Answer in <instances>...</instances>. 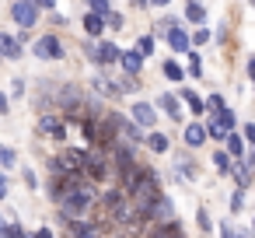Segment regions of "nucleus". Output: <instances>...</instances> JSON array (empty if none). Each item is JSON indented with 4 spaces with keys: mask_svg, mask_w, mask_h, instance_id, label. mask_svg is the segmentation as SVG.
I'll return each instance as SVG.
<instances>
[{
    "mask_svg": "<svg viewBox=\"0 0 255 238\" xmlns=\"http://www.w3.org/2000/svg\"><path fill=\"white\" fill-rule=\"evenodd\" d=\"M168 179H185V182H196V179H199V165H196L189 144H185L182 151H175V158H171V175H168Z\"/></svg>",
    "mask_w": 255,
    "mask_h": 238,
    "instance_id": "nucleus-1",
    "label": "nucleus"
},
{
    "mask_svg": "<svg viewBox=\"0 0 255 238\" xmlns=\"http://www.w3.org/2000/svg\"><path fill=\"white\" fill-rule=\"evenodd\" d=\"M67 123H70V119H67L63 112H60V116H56V112H42L39 123H35V133H39V137H53V140H67Z\"/></svg>",
    "mask_w": 255,
    "mask_h": 238,
    "instance_id": "nucleus-2",
    "label": "nucleus"
},
{
    "mask_svg": "<svg viewBox=\"0 0 255 238\" xmlns=\"http://www.w3.org/2000/svg\"><path fill=\"white\" fill-rule=\"evenodd\" d=\"M32 56H35V60L53 63V60H63V56H67V49H63V42H60L56 35H42V39H35V42H32Z\"/></svg>",
    "mask_w": 255,
    "mask_h": 238,
    "instance_id": "nucleus-3",
    "label": "nucleus"
},
{
    "mask_svg": "<svg viewBox=\"0 0 255 238\" xmlns=\"http://www.w3.org/2000/svg\"><path fill=\"white\" fill-rule=\"evenodd\" d=\"M39 14H42V7L35 0H11V18H14L18 28H32L39 21Z\"/></svg>",
    "mask_w": 255,
    "mask_h": 238,
    "instance_id": "nucleus-4",
    "label": "nucleus"
},
{
    "mask_svg": "<svg viewBox=\"0 0 255 238\" xmlns=\"http://www.w3.org/2000/svg\"><path fill=\"white\" fill-rule=\"evenodd\" d=\"M91 88H95L98 95H105L109 102H116V98H123V95H126L123 81H112L109 74H91Z\"/></svg>",
    "mask_w": 255,
    "mask_h": 238,
    "instance_id": "nucleus-5",
    "label": "nucleus"
},
{
    "mask_svg": "<svg viewBox=\"0 0 255 238\" xmlns=\"http://www.w3.org/2000/svg\"><path fill=\"white\" fill-rule=\"evenodd\" d=\"M116 63H123V49H119L116 42H109V39H98V67L109 70V67H116Z\"/></svg>",
    "mask_w": 255,
    "mask_h": 238,
    "instance_id": "nucleus-6",
    "label": "nucleus"
},
{
    "mask_svg": "<svg viewBox=\"0 0 255 238\" xmlns=\"http://www.w3.org/2000/svg\"><path fill=\"white\" fill-rule=\"evenodd\" d=\"M157 112H161V109H157V102H154V105H150V102H133V112H129V116H133L140 126L154 130V126H157Z\"/></svg>",
    "mask_w": 255,
    "mask_h": 238,
    "instance_id": "nucleus-7",
    "label": "nucleus"
},
{
    "mask_svg": "<svg viewBox=\"0 0 255 238\" xmlns=\"http://www.w3.org/2000/svg\"><path fill=\"white\" fill-rule=\"evenodd\" d=\"M182 140L189 144V147H203L206 140H210V130H206V123H199V116L182 130Z\"/></svg>",
    "mask_w": 255,
    "mask_h": 238,
    "instance_id": "nucleus-8",
    "label": "nucleus"
},
{
    "mask_svg": "<svg viewBox=\"0 0 255 238\" xmlns=\"http://www.w3.org/2000/svg\"><path fill=\"white\" fill-rule=\"evenodd\" d=\"M178 98H182V95H168V91L154 98V102H157V109H161L171 123H182V105H178Z\"/></svg>",
    "mask_w": 255,
    "mask_h": 238,
    "instance_id": "nucleus-9",
    "label": "nucleus"
},
{
    "mask_svg": "<svg viewBox=\"0 0 255 238\" xmlns=\"http://www.w3.org/2000/svg\"><path fill=\"white\" fill-rule=\"evenodd\" d=\"M164 39H168V46H171L175 53H189V49H192V35H189L182 25H178V28H171Z\"/></svg>",
    "mask_w": 255,
    "mask_h": 238,
    "instance_id": "nucleus-10",
    "label": "nucleus"
},
{
    "mask_svg": "<svg viewBox=\"0 0 255 238\" xmlns=\"http://www.w3.org/2000/svg\"><path fill=\"white\" fill-rule=\"evenodd\" d=\"M143 60H147V56L133 46V49H123V63H119V67H123L126 74H143Z\"/></svg>",
    "mask_w": 255,
    "mask_h": 238,
    "instance_id": "nucleus-11",
    "label": "nucleus"
},
{
    "mask_svg": "<svg viewBox=\"0 0 255 238\" xmlns=\"http://www.w3.org/2000/svg\"><path fill=\"white\" fill-rule=\"evenodd\" d=\"M67 231H70L74 238H88V235H102V221H98V224H91V221H84V217H74V221L67 224Z\"/></svg>",
    "mask_w": 255,
    "mask_h": 238,
    "instance_id": "nucleus-12",
    "label": "nucleus"
},
{
    "mask_svg": "<svg viewBox=\"0 0 255 238\" xmlns=\"http://www.w3.org/2000/svg\"><path fill=\"white\" fill-rule=\"evenodd\" d=\"M0 53H4V60H21V39L4 32L0 35Z\"/></svg>",
    "mask_w": 255,
    "mask_h": 238,
    "instance_id": "nucleus-13",
    "label": "nucleus"
},
{
    "mask_svg": "<svg viewBox=\"0 0 255 238\" xmlns=\"http://www.w3.org/2000/svg\"><path fill=\"white\" fill-rule=\"evenodd\" d=\"M105 28H109L105 14H98V11H88V14H84V35H95V39H98Z\"/></svg>",
    "mask_w": 255,
    "mask_h": 238,
    "instance_id": "nucleus-14",
    "label": "nucleus"
},
{
    "mask_svg": "<svg viewBox=\"0 0 255 238\" xmlns=\"http://www.w3.org/2000/svg\"><path fill=\"white\" fill-rule=\"evenodd\" d=\"M178 95H182V102L189 105V112H192V116H203V112H210V109H206V98H199L192 88H178Z\"/></svg>",
    "mask_w": 255,
    "mask_h": 238,
    "instance_id": "nucleus-15",
    "label": "nucleus"
},
{
    "mask_svg": "<svg viewBox=\"0 0 255 238\" xmlns=\"http://www.w3.org/2000/svg\"><path fill=\"white\" fill-rule=\"evenodd\" d=\"M147 151H150V154H168V151H171V140H168V133H161V130H150V133H147Z\"/></svg>",
    "mask_w": 255,
    "mask_h": 238,
    "instance_id": "nucleus-16",
    "label": "nucleus"
},
{
    "mask_svg": "<svg viewBox=\"0 0 255 238\" xmlns=\"http://www.w3.org/2000/svg\"><path fill=\"white\" fill-rule=\"evenodd\" d=\"M185 21L189 25H206L210 18H206V7L199 4V0H185Z\"/></svg>",
    "mask_w": 255,
    "mask_h": 238,
    "instance_id": "nucleus-17",
    "label": "nucleus"
},
{
    "mask_svg": "<svg viewBox=\"0 0 255 238\" xmlns=\"http://www.w3.org/2000/svg\"><path fill=\"white\" fill-rule=\"evenodd\" d=\"M224 147H227V151H231L234 158H245V154H248V140H245V133H234V130L227 133Z\"/></svg>",
    "mask_w": 255,
    "mask_h": 238,
    "instance_id": "nucleus-18",
    "label": "nucleus"
},
{
    "mask_svg": "<svg viewBox=\"0 0 255 238\" xmlns=\"http://www.w3.org/2000/svg\"><path fill=\"white\" fill-rule=\"evenodd\" d=\"M213 168H217L220 175H231V172H234V154H231L227 147L213 151Z\"/></svg>",
    "mask_w": 255,
    "mask_h": 238,
    "instance_id": "nucleus-19",
    "label": "nucleus"
},
{
    "mask_svg": "<svg viewBox=\"0 0 255 238\" xmlns=\"http://www.w3.org/2000/svg\"><path fill=\"white\" fill-rule=\"evenodd\" d=\"M168 217H175V200L168 193H161L157 196V207H154V221H168Z\"/></svg>",
    "mask_w": 255,
    "mask_h": 238,
    "instance_id": "nucleus-20",
    "label": "nucleus"
},
{
    "mask_svg": "<svg viewBox=\"0 0 255 238\" xmlns=\"http://www.w3.org/2000/svg\"><path fill=\"white\" fill-rule=\"evenodd\" d=\"M0 238H28V231L14 221V214H11V221H0Z\"/></svg>",
    "mask_w": 255,
    "mask_h": 238,
    "instance_id": "nucleus-21",
    "label": "nucleus"
},
{
    "mask_svg": "<svg viewBox=\"0 0 255 238\" xmlns=\"http://www.w3.org/2000/svg\"><path fill=\"white\" fill-rule=\"evenodd\" d=\"M161 74H164L171 84H182V77H185L189 70H182V63H175V60H164V63H161Z\"/></svg>",
    "mask_w": 255,
    "mask_h": 238,
    "instance_id": "nucleus-22",
    "label": "nucleus"
},
{
    "mask_svg": "<svg viewBox=\"0 0 255 238\" xmlns=\"http://www.w3.org/2000/svg\"><path fill=\"white\" fill-rule=\"evenodd\" d=\"M182 25V18H175V14H164V18H157V25H154V32L157 35H168L171 28H178Z\"/></svg>",
    "mask_w": 255,
    "mask_h": 238,
    "instance_id": "nucleus-23",
    "label": "nucleus"
},
{
    "mask_svg": "<svg viewBox=\"0 0 255 238\" xmlns=\"http://www.w3.org/2000/svg\"><path fill=\"white\" fill-rule=\"evenodd\" d=\"M154 35H157V32H154ZM154 35H150V32H147V35H136V42H133V46H136L143 56H154V46H157V42H154Z\"/></svg>",
    "mask_w": 255,
    "mask_h": 238,
    "instance_id": "nucleus-24",
    "label": "nucleus"
},
{
    "mask_svg": "<svg viewBox=\"0 0 255 238\" xmlns=\"http://www.w3.org/2000/svg\"><path fill=\"white\" fill-rule=\"evenodd\" d=\"M81 49H84V56H88V63H95V67H98V39H95V35H88Z\"/></svg>",
    "mask_w": 255,
    "mask_h": 238,
    "instance_id": "nucleus-25",
    "label": "nucleus"
},
{
    "mask_svg": "<svg viewBox=\"0 0 255 238\" xmlns=\"http://www.w3.org/2000/svg\"><path fill=\"white\" fill-rule=\"evenodd\" d=\"M245 193H248L245 186H238V189L231 193V214H241V210H245Z\"/></svg>",
    "mask_w": 255,
    "mask_h": 238,
    "instance_id": "nucleus-26",
    "label": "nucleus"
},
{
    "mask_svg": "<svg viewBox=\"0 0 255 238\" xmlns=\"http://www.w3.org/2000/svg\"><path fill=\"white\" fill-rule=\"evenodd\" d=\"M123 88H126V95H136L140 91V74H126L123 70Z\"/></svg>",
    "mask_w": 255,
    "mask_h": 238,
    "instance_id": "nucleus-27",
    "label": "nucleus"
},
{
    "mask_svg": "<svg viewBox=\"0 0 255 238\" xmlns=\"http://www.w3.org/2000/svg\"><path fill=\"white\" fill-rule=\"evenodd\" d=\"M0 165H4V168H14V165H18V151H14V147H0Z\"/></svg>",
    "mask_w": 255,
    "mask_h": 238,
    "instance_id": "nucleus-28",
    "label": "nucleus"
},
{
    "mask_svg": "<svg viewBox=\"0 0 255 238\" xmlns=\"http://www.w3.org/2000/svg\"><path fill=\"white\" fill-rule=\"evenodd\" d=\"M105 21H109V28H112V32H123V25H126L123 11H109V14H105Z\"/></svg>",
    "mask_w": 255,
    "mask_h": 238,
    "instance_id": "nucleus-29",
    "label": "nucleus"
},
{
    "mask_svg": "<svg viewBox=\"0 0 255 238\" xmlns=\"http://www.w3.org/2000/svg\"><path fill=\"white\" fill-rule=\"evenodd\" d=\"M185 70H189L196 81L203 77V60H199V53H189V67H185Z\"/></svg>",
    "mask_w": 255,
    "mask_h": 238,
    "instance_id": "nucleus-30",
    "label": "nucleus"
},
{
    "mask_svg": "<svg viewBox=\"0 0 255 238\" xmlns=\"http://www.w3.org/2000/svg\"><path fill=\"white\" fill-rule=\"evenodd\" d=\"M25 91H28V81H25L21 74H14V81H11V95H14V98H25Z\"/></svg>",
    "mask_w": 255,
    "mask_h": 238,
    "instance_id": "nucleus-31",
    "label": "nucleus"
},
{
    "mask_svg": "<svg viewBox=\"0 0 255 238\" xmlns=\"http://www.w3.org/2000/svg\"><path fill=\"white\" fill-rule=\"evenodd\" d=\"M220 116V123H224V130L231 133V130H238V116H234V109H224V112H217Z\"/></svg>",
    "mask_w": 255,
    "mask_h": 238,
    "instance_id": "nucleus-32",
    "label": "nucleus"
},
{
    "mask_svg": "<svg viewBox=\"0 0 255 238\" xmlns=\"http://www.w3.org/2000/svg\"><path fill=\"white\" fill-rule=\"evenodd\" d=\"M206 109H210V112H224V109H227V105H224V95H220V91H213V95L206 98Z\"/></svg>",
    "mask_w": 255,
    "mask_h": 238,
    "instance_id": "nucleus-33",
    "label": "nucleus"
},
{
    "mask_svg": "<svg viewBox=\"0 0 255 238\" xmlns=\"http://www.w3.org/2000/svg\"><path fill=\"white\" fill-rule=\"evenodd\" d=\"M46 21H49V25H53V28H67V25H70V18H63V14H60V11H56V7H53V11H49V18H46Z\"/></svg>",
    "mask_w": 255,
    "mask_h": 238,
    "instance_id": "nucleus-34",
    "label": "nucleus"
},
{
    "mask_svg": "<svg viewBox=\"0 0 255 238\" xmlns=\"http://www.w3.org/2000/svg\"><path fill=\"white\" fill-rule=\"evenodd\" d=\"M88 11H98V14H109V11H112V0H88Z\"/></svg>",
    "mask_w": 255,
    "mask_h": 238,
    "instance_id": "nucleus-35",
    "label": "nucleus"
},
{
    "mask_svg": "<svg viewBox=\"0 0 255 238\" xmlns=\"http://www.w3.org/2000/svg\"><path fill=\"white\" fill-rule=\"evenodd\" d=\"M210 42V28H203V25H196V35H192V46H206Z\"/></svg>",
    "mask_w": 255,
    "mask_h": 238,
    "instance_id": "nucleus-36",
    "label": "nucleus"
},
{
    "mask_svg": "<svg viewBox=\"0 0 255 238\" xmlns=\"http://www.w3.org/2000/svg\"><path fill=\"white\" fill-rule=\"evenodd\" d=\"M196 221H199V231H213V221H210V214H206L203 207L196 210Z\"/></svg>",
    "mask_w": 255,
    "mask_h": 238,
    "instance_id": "nucleus-37",
    "label": "nucleus"
},
{
    "mask_svg": "<svg viewBox=\"0 0 255 238\" xmlns=\"http://www.w3.org/2000/svg\"><path fill=\"white\" fill-rule=\"evenodd\" d=\"M21 179H25V189H39V179L32 168H21Z\"/></svg>",
    "mask_w": 255,
    "mask_h": 238,
    "instance_id": "nucleus-38",
    "label": "nucleus"
},
{
    "mask_svg": "<svg viewBox=\"0 0 255 238\" xmlns=\"http://www.w3.org/2000/svg\"><path fill=\"white\" fill-rule=\"evenodd\" d=\"M217 231H220L224 238H234V235H241V228H234L231 221H220V228H217Z\"/></svg>",
    "mask_w": 255,
    "mask_h": 238,
    "instance_id": "nucleus-39",
    "label": "nucleus"
},
{
    "mask_svg": "<svg viewBox=\"0 0 255 238\" xmlns=\"http://www.w3.org/2000/svg\"><path fill=\"white\" fill-rule=\"evenodd\" d=\"M241 133H245L248 147H255V123H245V126H241Z\"/></svg>",
    "mask_w": 255,
    "mask_h": 238,
    "instance_id": "nucleus-40",
    "label": "nucleus"
},
{
    "mask_svg": "<svg viewBox=\"0 0 255 238\" xmlns=\"http://www.w3.org/2000/svg\"><path fill=\"white\" fill-rule=\"evenodd\" d=\"M245 74H248V81L255 84V56H248V63H245Z\"/></svg>",
    "mask_w": 255,
    "mask_h": 238,
    "instance_id": "nucleus-41",
    "label": "nucleus"
},
{
    "mask_svg": "<svg viewBox=\"0 0 255 238\" xmlns=\"http://www.w3.org/2000/svg\"><path fill=\"white\" fill-rule=\"evenodd\" d=\"M18 39H21V46H32V28H21Z\"/></svg>",
    "mask_w": 255,
    "mask_h": 238,
    "instance_id": "nucleus-42",
    "label": "nucleus"
},
{
    "mask_svg": "<svg viewBox=\"0 0 255 238\" xmlns=\"http://www.w3.org/2000/svg\"><path fill=\"white\" fill-rule=\"evenodd\" d=\"M11 112V98L7 95H0V116H7Z\"/></svg>",
    "mask_w": 255,
    "mask_h": 238,
    "instance_id": "nucleus-43",
    "label": "nucleus"
},
{
    "mask_svg": "<svg viewBox=\"0 0 255 238\" xmlns=\"http://www.w3.org/2000/svg\"><path fill=\"white\" fill-rule=\"evenodd\" d=\"M7 193H11V182H7V179H0V200H7Z\"/></svg>",
    "mask_w": 255,
    "mask_h": 238,
    "instance_id": "nucleus-44",
    "label": "nucleus"
},
{
    "mask_svg": "<svg viewBox=\"0 0 255 238\" xmlns=\"http://www.w3.org/2000/svg\"><path fill=\"white\" fill-rule=\"evenodd\" d=\"M129 4H133V7H140V11H143V7H154V0H129Z\"/></svg>",
    "mask_w": 255,
    "mask_h": 238,
    "instance_id": "nucleus-45",
    "label": "nucleus"
},
{
    "mask_svg": "<svg viewBox=\"0 0 255 238\" xmlns=\"http://www.w3.org/2000/svg\"><path fill=\"white\" fill-rule=\"evenodd\" d=\"M154 7H171V0H154Z\"/></svg>",
    "mask_w": 255,
    "mask_h": 238,
    "instance_id": "nucleus-46",
    "label": "nucleus"
},
{
    "mask_svg": "<svg viewBox=\"0 0 255 238\" xmlns=\"http://www.w3.org/2000/svg\"><path fill=\"white\" fill-rule=\"evenodd\" d=\"M248 158H252V161H255V147H248Z\"/></svg>",
    "mask_w": 255,
    "mask_h": 238,
    "instance_id": "nucleus-47",
    "label": "nucleus"
},
{
    "mask_svg": "<svg viewBox=\"0 0 255 238\" xmlns=\"http://www.w3.org/2000/svg\"><path fill=\"white\" fill-rule=\"evenodd\" d=\"M252 228H255V221H252Z\"/></svg>",
    "mask_w": 255,
    "mask_h": 238,
    "instance_id": "nucleus-48",
    "label": "nucleus"
}]
</instances>
